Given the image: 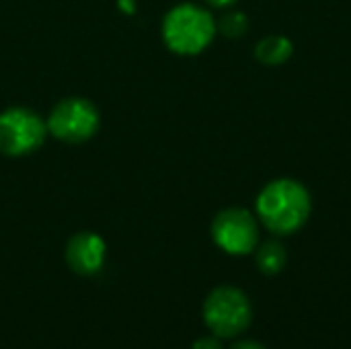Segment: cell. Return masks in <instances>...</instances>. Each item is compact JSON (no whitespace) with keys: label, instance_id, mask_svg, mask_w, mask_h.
<instances>
[{"label":"cell","instance_id":"1","mask_svg":"<svg viewBox=\"0 0 351 349\" xmlns=\"http://www.w3.org/2000/svg\"><path fill=\"white\" fill-rule=\"evenodd\" d=\"M257 216L263 226L276 234H294L300 230L313 210L308 189L296 179H276L257 195Z\"/></svg>","mask_w":351,"mask_h":349},{"label":"cell","instance_id":"2","mask_svg":"<svg viewBox=\"0 0 351 349\" xmlns=\"http://www.w3.org/2000/svg\"><path fill=\"white\" fill-rule=\"evenodd\" d=\"M216 35L212 14L191 2L171 8L162 21V39L175 53L195 56L204 51Z\"/></svg>","mask_w":351,"mask_h":349},{"label":"cell","instance_id":"3","mask_svg":"<svg viewBox=\"0 0 351 349\" xmlns=\"http://www.w3.org/2000/svg\"><path fill=\"white\" fill-rule=\"evenodd\" d=\"M253 319V309L247 294L234 286L212 290L204 302V321L216 337L241 335Z\"/></svg>","mask_w":351,"mask_h":349},{"label":"cell","instance_id":"4","mask_svg":"<svg viewBox=\"0 0 351 349\" xmlns=\"http://www.w3.org/2000/svg\"><path fill=\"white\" fill-rule=\"evenodd\" d=\"M47 136V123L27 107H8L0 113V152L6 156H27L35 152Z\"/></svg>","mask_w":351,"mask_h":349},{"label":"cell","instance_id":"5","mask_svg":"<svg viewBox=\"0 0 351 349\" xmlns=\"http://www.w3.org/2000/svg\"><path fill=\"white\" fill-rule=\"evenodd\" d=\"M45 123L53 138L68 144H80L99 130V111L88 99L70 97L51 109Z\"/></svg>","mask_w":351,"mask_h":349},{"label":"cell","instance_id":"6","mask_svg":"<svg viewBox=\"0 0 351 349\" xmlns=\"http://www.w3.org/2000/svg\"><path fill=\"white\" fill-rule=\"evenodd\" d=\"M214 243L230 255H249L259 241L255 216L245 208H226L212 222Z\"/></svg>","mask_w":351,"mask_h":349},{"label":"cell","instance_id":"7","mask_svg":"<svg viewBox=\"0 0 351 349\" xmlns=\"http://www.w3.org/2000/svg\"><path fill=\"white\" fill-rule=\"evenodd\" d=\"M105 255V241L90 230L74 234L66 245V263L78 276H95L97 272H101Z\"/></svg>","mask_w":351,"mask_h":349},{"label":"cell","instance_id":"8","mask_svg":"<svg viewBox=\"0 0 351 349\" xmlns=\"http://www.w3.org/2000/svg\"><path fill=\"white\" fill-rule=\"evenodd\" d=\"M294 45L284 35H267L255 45V58L265 66H280L292 58Z\"/></svg>","mask_w":351,"mask_h":349},{"label":"cell","instance_id":"9","mask_svg":"<svg viewBox=\"0 0 351 349\" xmlns=\"http://www.w3.org/2000/svg\"><path fill=\"white\" fill-rule=\"evenodd\" d=\"M255 261H257V267H259L261 274L276 276L286 267V261H288L286 247L280 241H267V243H263L259 247V251L255 255Z\"/></svg>","mask_w":351,"mask_h":349},{"label":"cell","instance_id":"10","mask_svg":"<svg viewBox=\"0 0 351 349\" xmlns=\"http://www.w3.org/2000/svg\"><path fill=\"white\" fill-rule=\"evenodd\" d=\"M216 31H220L228 39H239L249 31V19H247L245 12L232 10V12H228V14H224L220 19V23L216 25Z\"/></svg>","mask_w":351,"mask_h":349},{"label":"cell","instance_id":"11","mask_svg":"<svg viewBox=\"0 0 351 349\" xmlns=\"http://www.w3.org/2000/svg\"><path fill=\"white\" fill-rule=\"evenodd\" d=\"M193 349H222V344L218 341V337H202L193 344Z\"/></svg>","mask_w":351,"mask_h":349},{"label":"cell","instance_id":"12","mask_svg":"<svg viewBox=\"0 0 351 349\" xmlns=\"http://www.w3.org/2000/svg\"><path fill=\"white\" fill-rule=\"evenodd\" d=\"M232 349H265L261 344H257V341H239L237 346Z\"/></svg>","mask_w":351,"mask_h":349},{"label":"cell","instance_id":"13","mask_svg":"<svg viewBox=\"0 0 351 349\" xmlns=\"http://www.w3.org/2000/svg\"><path fill=\"white\" fill-rule=\"evenodd\" d=\"M206 2H210L212 6H220V8H222V6H230V4H234L237 0H206Z\"/></svg>","mask_w":351,"mask_h":349},{"label":"cell","instance_id":"14","mask_svg":"<svg viewBox=\"0 0 351 349\" xmlns=\"http://www.w3.org/2000/svg\"><path fill=\"white\" fill-rule=\"evenodd\" d=\"M119 6H121V8H125L128 12H132V10H134V0H121V2H119Z\"/></svg>","mask_w":351,"mask_h":349}]
</instances>
